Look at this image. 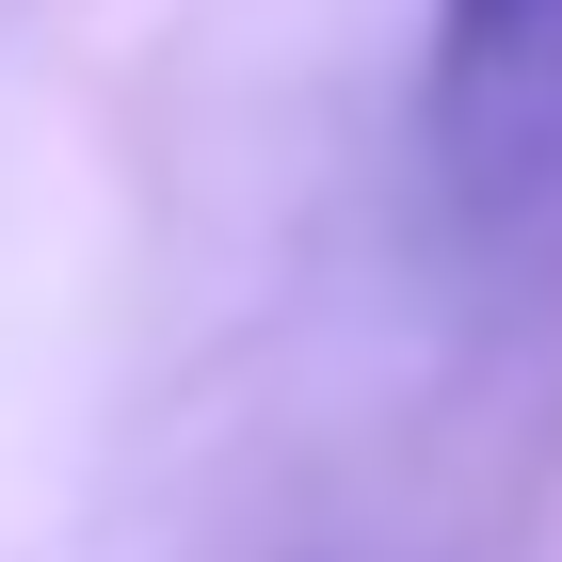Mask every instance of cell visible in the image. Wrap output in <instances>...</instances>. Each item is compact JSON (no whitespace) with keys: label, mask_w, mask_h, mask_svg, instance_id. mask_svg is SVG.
<instances>
[{"label":"cell","mask_w":562,"mask_h":562,"mask_svg":"<svg viewBox=\"0 0 562 562\" xmlns=\"http://www.w3.org/2000/svg\"><path fill=\"white\" fill-rule=\"evenodd\" d=\"M434 177L467 210L562 193V0H434Z\"/></svg>","instance_id":"1"}]
</instances>
